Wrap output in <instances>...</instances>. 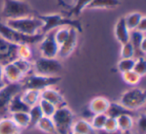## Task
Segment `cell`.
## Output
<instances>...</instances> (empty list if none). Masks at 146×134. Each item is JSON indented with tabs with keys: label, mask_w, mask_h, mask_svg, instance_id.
<instances>
[{
	"label": "cell",
	"mask_w": 146,
	"mask_h": 134,
	"mask_svg": "<svg viewBox=\"0 0 146 134\" xmlns=\"http://www.w3.org/2000/svg\"><path fill=\"white\" fill-rule=\"evenodd\" d=\"M36 16L43 22V26L40 31L42 34H46L60 27L74 28L79 33L83 31L81 22L77 18H71V17L63 16V15L56 14V13H51V14H39L38 13Z\"/></svg>",
	"instance_id": "6da1fadb"
},
{
	"label": "cell",
	"mask_w": 146,
	"mask_h": 134,
	"mask_svg": "<svg viewBox=\"0 0 146 134\" xmlns=\"http://www.w3.org/2000/svg\"><path fill=\"white\" fill-rule=\"evenodd\" d=\"M36 10L31 7L27 1L24 0H3V8L1 17L5 20L8 19L22 18L27 16H36Z\"/></svg>",
	"instance_id": "7a4b0ae2"
},
{
	"label": "cell",
	"mask_w": 146,
	"mask_h": 134,
	"mask_svg": "<svg viewBox=\"0 0 146 134\" xmlns=\"http://www.w3.org/2000/svg\"><path fill=\"white\" fill-rule=\"evenodd\" d=\"M43 36H44V34H42V33H37L35 35L23 34V33L9 27L8 25L5 24V22L0 21V37H2L5 40L9 41V42L13 43V44H35V43L40 42Z\"/></svg>",
	"instance_id": "3957f363"
},
{
	"label": "cell",
	"mask_w": 146,
	"mask_h": 134,
	"mask_svg": "<svg viewBox=\"0 0 146 134\" xmlns=\"http://www.w3.org/2000/svg\"><path fill=\"white\" fill-rule=\"evenodd\" d=\"M5 24L26 35H35L41 33L43 22L37 16H27L22 18L8 19Z\"/></svg>",
	"instance_id": "277c9868"
},
{
	"label": "cell",
	"mask_w": 146,
	"mask_h": 134,
	"mask_svg": "<svg viewBox=\"0 0 146 134\" xmlns=\"http://www.w3.org/2000/svg\"><path fill=\"white\" fill-rule=\"evenodd\" d=\"M61 81V77L58 75L54 76H46L39 75L36 73H32L30 75H27L23 78L21 84L24 89H34L38 91L46 89V88L52 87V86L58 84Z\"/></svg>",
	"instance_id": "5b68a950"
},
{
	"label": "cell",
	"mask_w": 146,
	"mask_h": 134,
	"mask_svg": "<svg viewBox=\"0 0 146 134\" xmlns=\"http://www.w3.org/2000/svg\"><path fill=\"white\" fill-rule=\"evenodd\" d=\"M51 118L54 122L57 134H70L75 121V115L68 106L57 108Z\"/></svg>",
	"instance_id": "8992f818"
},
{
	"label": "cell",
	"mask_w": 146,
	"mask_h": 134,
	"mask_svg": "<svg viewBox=\"0 0 146 134\" xmlns=\"http://www.w3.org/2000/svg\"><path fill=\"white\" fill-rule=\"evenodd\" d=\"M119 103L130 111H135L144 107L146 103V94L142 88L134 87L123 92Z\"/></svg>",
	"instance_id": "52a82bcc"
},
{
	"label": "cell",
	"mask_w": 146,
	"mask_h": 134,
	"mask_svg": "<svg viewBox=\"0 0 146 134\" xmlns=\"http://www.w3.org/2000/svg\"><path fill=\"white\" fill-rule=\"evenodd\" d=\"M23 91L21 82L19 83H6L0 89V119L7 117L9 114V104L16 94Z\"/></svg>",
	"instance_id": "ba28073f"
},
{
	"label": "cell",
	"mask_w": 146,
	"mask_h": 134,
	"mask_svg": "<svg viewBox=\"0 0 146 134\" xmlns=\"http://www.w3.org/2000/svg\"><path fill=\"white\" fill-rule=\"evenodd\" d=\"M61 70H62V64L57 58H46L41 56L33 63V71L39 75H58Z\"/></svg>",
	"instance_id": "9c48e42d"
},
{
	"label": "cell",
	"mask_w": 146,
	"mask_h": 134,
	"mask_svg": "<svg viewBox=\"0 0 146 134\" xmlns=\"http://www.w3.org/2000/svg\"><path fill=\"white\" fill-rule=\"evenodd\" d=\"M59 45L54 38V30L44 34L43 38L39 42V50L41 56L46 58H57Z\"/></svg>",
	"instance_id": "30bf717a"
},
{
	"label": "cell",
	"mask_w": 146,
	"mask_h": 134,
	"mask_svg": "<svg viewBox=\"0 0 146 134\" xmlns=\"http://www.w3.org/2000/svg\"><path fill=\"white\" fill-rule=\"evenodd\" d=\"M17 47L18 45L0 37V64L5 65L17 59Z\"/></svg>",
	"instance_id": "8fae6325"
},
{
	"label": "cell",
	"mask_w": 146,
	"mask_h": 134,
	"mask_svg": "<svg viewBox=\"0 0 146 134\" xmlns=\"http://www.w3.org/2000/svg\"><path fill=\"white\" fill-rule=\"evenodd\" d=\"M78 33L79 32L76 31L74 28L70 29L69 36L67 37L66 40L59 46L58 54H57V56H58L59 58H61V59L66 58L69 55H71V53L74 51V49L76 48V45H77Z\"/></svg>",
	"instance_id": "7c38bea8"
},
{
	"label": "cell",
	"mask_w": 146,
	"mask_h": 134,
	"mask_svg": "<svg viewBox=\"0 0 146 134\" xmlns=\"http://www.w3.org/2000/svg\"><path fill=\"white\" fill-rule=\"evenodd\" d=\"M129 41L133 45L134 50H135V58L145 56V33L139 32L137 30L130 31Z\"/></svg>",
	"instance_id": "4fadbf2b"
},
{
	"label": "cell",
	"mask_w": 146,
	"mask_h": 134,
	"mask_svg": "<svg viewBox=\"0 0 146 134\" xmlns=\"http://www.w3.org/2000/svg\"><path fill=\"white\" fill-rule=\"evenodd\" d=\"M41 98L45 99L46 101L50 102V103L53 104L56 108L67 106V101L64 98V96L59 91L53 89L52 87H49V88H46V89L42 90V91H41Z\"/></svg>",
	"instance_id": "5bb4252c"
},
{
	"label": "cell",
	"mask_w": 146,
	"mask_h": 134,
	"mask_svg": "<svg viewBox=\"0 0 146 134\" xmlns=\"http://www.w3.org/2000/svg\"><path fill=\"white\" fill-rule=\"evenodd\" d=\"M24 78V75L13 62L3 65V80L5 83H19Z\"/></svg>",
	"instance_id": "9a60e30c"
},
{
	"label": "cell",
	"mask_w": 146,
	"mask_h": 134,
	"mask_svg": "<svg viewBox=\"0 0 146 134\" xmlns=\"http://www.w3.org/2000/svg\"><path fill=\"white\" fill-rule=\"evenodd\" d=\"M114 35H115L116 40L120 44H124V43L129 41L130 31L126 26L124 17H120L116 22L115 27H114Z\"/></svg>",
	"instance_id": "2e32d148"
},
{
	"label": "cell",
	"mask_w": 146,
	"mask_h": 134,
	"mask_svg": "<svg viewBox=\"0 0 146 134\" xmlns=\"http://www.w3.org/2000/svg\"><path fill=\"white\" fill-rule=\"evenodd\" d=\"M110 101L105 97L102 96H97L94 97L91 101L89 102L88 109L92 114H103L106 113L108 107H109Z\"/></svg>",
	"instance_id": "e0dca14e"
},
{
	"label": "cell",
	"mask_w": 146,
	"mask_h": 134,
	"mask_svg": "<svg viewBox=\"0 0 146 134\" xmlns=\"http://www.w3.org/2000/svg\"><path fill=\"white\" fill-rule=\"evenodd\" d=\"M20 127L16 125L11 117H3L0 119V134H21Z\"/></svg>",
	"instance_id": "ac0fdd59"
},
{
	"label": "cell",
	"mask_w": 146,
	"mask_h": 134,
	"mask_svg": "<svg viewBox=\"0 0 146 134\" xmlns=\"http://www.w3.org/2000/svg\"><path fill=\"white\" fill-rule=\"evenodd\" d=\"M30 106H28L21 98V92L14 96L11 99L9 104V113H16V112H28Z\"/></svg>",
	"instance_id": "d6986e66"
},
{
	"label": "cell",
	"mask_w": 146,
	"mask_h": 134,
	"mask_svg": "<svg viewBox=\"0 0 146 134\" xmlns=\"http://www.w3.org/2000/svg\"><path fill=\"white\" fill-rule=\"evenodd\" d=\"M120 5V0H92L87 9H113Z\"/></svg>",
	"instance_id": "ffe728a7"
},
{
	"label": "cell",
	"mask_w": 146,
	"mask_h": 134,
	"mask_svg": "<svg viewBox=\"0 0 146 134\" xmlns=\"http://www.w3.org/2000/svg\"><path fill=\"white\" fill-rule=\"evenodd\" d=\"M21 98L28 106H32L38 104L41 98V92L34 89H24L21 92Z\"/></svg>",
	"instance_id": "44dd1931"
},
{
	"label": "cell",
	"mask_w": 146,
	"mask_h": 134,
	"mask_svg": "<svg viewBox=\"0 0 146 134\" xmlns=\"http://www.w3.org/2000/svg\"><path fill=\"white\" fill-rule=\"evenodd\" d=\"M92 0H75V4L72 5L70 8L67 10L66 16L71 18H77L84 9L87 8L89 3Z\"/></svg>",
	"instance_id": "7402d4cb"
},
{
	"label": "cell",
	"mask_w": 146,
	"mask_h": 134,
	"mask_svg": "<svg viewBox=\"0 0 146 134\" xmlns=\"http://www.w3.org/2000/svg\"><path fill=\"white\" fill-rule=\"evenodd\" d=\"M134 113V111H130V110L126 109L125 107L121 105L119 102H110L109 107H108L107 111H106V115L108 117H112V118H117L118 116L122 115V114H132Z\"/></svg>",
	"instance_id": "603a6c76"
},
{
	"label": "cell",
	"mask_w": 146,
	"mask_h": 134,
	"mask_svg": "<svg viewBox=\"0 0 146 134\" xmlns=\"http://www.w3.org/2000/svg\"><path fill=\"white\" fill-rule=\"evenodd\" d=\"M39 130L45 132V133L48 134H57L56 128H55L54 122H53L52 118L47 117V116H42V117L39 119V121L37 122L36 126Z\"/></svg>",
	"instance_id": "cb8c5ba5"
},
{
	"label": "cell",
	"mask_w": 146,
	"mask_h": 134,
	"mask_svg": "<svg viewBox=\"0 0 146 134\" xmlns=\"http://www.w3.org/2000/svg\"><path fill=\"white\" fill-rule=\"evenodd\" d=\"M72 131L78 134H93L94 129L92 128L90 122L80 119L74 121L72 125Z\"/></svg>",
	"instance_id": "d4e9b609"
},
{
	"label": "cell",
	"mask_w": 146,
	"mask_h": 134,
	"mask_svg": "<svg viewBox=\"0 0 146 134\" xmlns=\"http://www.w3.org/2000/svg\"><path fill=\"white\" fill-rule=\"evenodd\" d=\"M118 125V130L120 131H128L131 130L134 126V120L132 118V115L130 114H122L116 118Z\"/></svg>",
	"instance_id": "484cf974"
},
{
	"label": "cell",
	"mask_w": 146,
	"mask_h": 134,
	"mask_svg": "<svg viewBox=\"0 0 146 134\" xmlns=\"http://www.w3.org/2000/svg\"><path fill=\"white\" fill-rule=\"evenodd\" d=\"M12 118L13 121L16 123V125L18 127H20L21 129L23 128H28L29 127V114L28 112H16V113H12L10 116Z\"/></svg>",
	"instance_id": "4316f807"
},
{
	"label": "cell",
	"mask_w": 146,
	"mask_h": 134,
	"mask_svg": "<svg viewBox=\"0 0 146 134\" xmlns=\"http://www.w3.org/2000/svg\"><path fill=\"white\" fill-rule=\"evenodd\" d=\"M143 14L140 12H131L128 13L126 16H124V20H125V24L129 31H133L136 29L139 21L141 20Z\"/></svg>",
	"instance_id": "83f0119b"
},
{
	"label": "cell",
	"mask_w": 146,
	"mask_h": 134,
	"mask_svg": "<svg viewBox=\"0 0 146 134\" xmlns=\"http://www.w3.org/2000/svg\"><path fill=\"white\" fill-rule=\"evenodd\" d=\"M13 63L16 65V67L20 70V72L24 75V77L29 75V73L33 70V63H31L30 60L17 58L13 61Z\"/></svg>",
	"instance_id": "f1b7e54d"
},
{
	"label": "cell",
	"mask_w": 146,
	"mask_h": 134,
	"mask_svg": "<svg viewBox=\"0 0 146 134\" xmlns=\"http://www.w3.org/2000/svg\"><path fill=\"white\" fill-rule=\"evenodd\" d=\"M28 114H29V119H30L28 128L35 127L37 122L39 121V119L43 116V114H42V112H41L40 107H39L38 104L30 107V109H29V111H28Z\"/></svg>",
	"instance_id": "f546056e"
},
{
	"label": "cell",
	"mask_w": 146,
	"mask_h": 134,
	"mask_svg": "<svg viewBox=\"0 0 146 134\" xmlns=\"http://www.w3.org/2000/svg\"><path fill=\"white\" fill-rule=\"evenodd\" d=\"M135 58H121L117 63V69L120 73H125V72L133 70Z\"/></svg>",
	"instance_id": "4dcf8cb0"
},
{
	"label": "cell",
	"mask_w": 146,
	"mask_h": 134,
	"mask_svg": "<svg viewBox=\"0 0 146 134\" xmlns=\"http://www.w3.org/2000/svg\"><path fill=\"white\" fill-rule=\"evenodd\" d=\"M38 105L40 107V110L42 112L43 116H47V117H52V115L57 109L53 104L46 101L45 99H42V98H40V100H39Z\"/></svg>",
	"instance_id": "1f68e13d"
},
{
	"label": "cell",
	"mask_w": 146,
	"mask_h": 134,
	"mask_svg": "<svg viewBox=\"0 0 146 134\" xmlns=\"http://www.w3.org/2000/svg\"><path fill=\"white\" fill-rule=\"evenodd\" d=\"M70 29L69 27H60L54 30V38L56 40L57 44L60 46L63 42L67 39L70 33Z\"/></svg>",
	"instance_id": "d6a6232c"
},
{
	"label": "cell",
	"mask_w": 146,
	"mask_h": 134,
	"mask_svg": "<svg viewBox=\"0 0 146 134\" xmlns=\"http://www.w3.org/2000/svg\"><path fill=\"white\" fill-rule=\"evenodd\" d=\"M133 71L137 73L140 77H143L146 73V60L145 57H137L134 62Z\"/></svg>",
	"instance_id": "836d02e7"
},
{
	"label": "cell",
	"mask_w": 146,
	"mask_h": 134,
	"mask_svg": "<svg viewBox=\"0 0 146 134\" xmlns=\"http://www.w3.org/2000/svg\"><path fill=\"white\" fill-rule=\"evenodd\" d=\"M120 57L121 58H135V50L130 41L121 44Z\"/></svg>",
	"instance_id": "e575fe53"
},
{
	"label": "cell",
	"mask_w": 146,
	"mask_h": 134,
	"mask_svg": "<svg viewBox=\"0 0 146 134\" xmlns=\"http://www.w3.org/2000/svg\"><path fill=\"white\" fill-rule=\"evenodd\" d=\"M107 119V115L105 113L103 114H94V116L92 117V120L90 122L92 128L94 130H100L103 129V126L105 124V121Z\"/></svg>",
	"instance_id": "d590c367"
},
{
	"label": "cell",
	"mask_w": 146,
	"mask_h": 134,
	"mask_svg": "<svg viewBox=\"0 0 146 134\" xmlns=\"http://www.w3.org/2000/svg\"><path fill=\"white\" fill-rule=\"evenodd\" d=\"M122 79H123V81L125 82L126 84L134 86V85H136V84H138V82L140 81L141 77H140L137 73H135L133 70H131V71L122 73Z\"/></svg>",
	"instance_id": "8d00e7d4"
},
{
	"label": "cell",
	"mask_w": 146,
	"mask_h": 134,
	"mask_svg": "<svg viewBox=\"0 0 146 134\" xmlns=\"http://www.w3.org/2000/svg\"><path fill=\"white\" fill-rule=\"evenodd\" d=\"M32 56V52H31V49L29 47V45L25 44H20L17 47V58L20 59H26L29 60Z\"/></svg>",
	"instance_id": "74e56055"
},
{
	"label": "cell",
	"mask_w": 146,
	"mask_h": 134,
	"mask_svg": "<svg viewBox=\"0 0 146 134\" xmlns=\"http://www.w3.org/2000/svg\"><path fill=\"white\" fill-rule=\"evenodd\" d=\"M103 130H106V131H116V130H118L116 118L108 117L107 116V119H106L105 124L103 126Z\"/></svg>",
	"instance_id": "f35d334b"
},
{
	"label": "cell",
	"mask_w": 146,
	"mask_h": 134,
	"mask_svg": "<svg viewBox=\"0 0 146 134\" xmlns=\"http://www.w3.org/2000/svg\"><path fill=\"white\" fill-rule=\"evenodd\" d=\"M137 129L140 134H145L146 131V117L145 114H141L137 120Z\"/></svg>",
	"instance_id": "ab89813d"
},
{
	"label": "cell",
	"mask_w": 146,
	"mask_h": 134,
	"mask_svg": "<svg viewBox=\"0 0 146 134\" xmlns=\"http://www.w3.org/2000/svg\"><path fill=\"white\" fill-rule=\"evenodd\" d=\"M135 30L139 31V32H142V33H145V31H146V16H144V15L142 16L141 20L139 21V23H138Z\"/></svg>",
	"instance_id": "60d3db41"
},
{
	"label": "cell",
	"mask_w": 146,
	"mask_h": 134,
	"mask_svg": "<svg viewBox=\"0 0 146 134\" xmlns=\"http://www.w3.org/2000/svg\"><path fill=\"white\" fill-rule=\"evenodd\" d=\"M56 2H57V4H58L59 6H61L62 8L67 9V10H68V9L71 7V5L68 4V3H66V1H65V0H56Z\"/></svg>",
	"instance_id": "b9f144b4"
},
{
	"label": "cell",
	"mask_w": 146,
	"mask_h": 134,
	"mask_svg": "<svg viewBox=\"0 0 146 134\" xmlns=\"http://www.w3.org/2000/svg\"><path fill=\"white\" fill-rule=\"evenodd\" d=\"M97 134H121L120 130H116V131H106V130L100 129V130H96Z\"/></svg>",
	"instance_id": "7bdbcfd3"
},
{
	"label": "cell",
	"mask_w": 146,
	"mask_h": 134,
	"mask_svg": "<svg viewBox=\"0 0 146 134\" xmlns=\"http://www.w3.org/2000/svg\"><path fill=\"white\" fill-rule=\"evenodd\" d=\"M0 80H3V65L0 64Z\"/></svg>",
	"instance_id": "ee69618b"
},
{
	"label": "cell",
	"mask_w": 146,
	"mask_h": 134,
	"mask_svg": "<svg viewBox=\"0 0 146 134\" xmlns=\"http://www.w3.org/2000/svg\"><path fill=\"white\" fill-rule=\"evenodd\" d=\"M5 84H6V83H5L4 80H0V89H1V88H2L3 86L5 85Z\"/></svg>",
	"instance_id": "f6af8a7d"
},
{
	"label": "cell",
	"mask_w": 146,
	"mask_h": 134,
	"mask_svg": "<svg viewBox=\"0 0 146 134\" xmlns=\"http://www.w3.org/2000/svg\"><path fill=\"white\" fill-rule=\"evenodd\" d=\"M121 134H133L131 132V130H128V131H122Z\"/></svg>",
	"instance_id": "bcb514c9"
},
{
	"label": "cell",
	"mask_w": 146,
	"mask_h": 134,
	"mask_svg": "<svg viewBox=\"0 0 146 134\" xmlns=\"http://www.w3.org/2000/svg\"><path fill=\"white\" fill-rule=\"evenodd\" d=\"M70 134H78V133H76V132H73V131H71V132H70Z\"/></svg>",
	"instance_id": "7dc6e473"
}]
</instances>
